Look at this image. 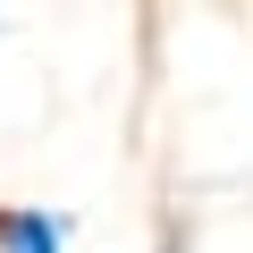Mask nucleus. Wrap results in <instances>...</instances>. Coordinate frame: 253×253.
<instances>
[{"label":"nucleus","mask_w":253,"mask_h":253,"mask_svg":"<svg viewBox=\"0 0 253 253\" xmlns=\"http://www.w3.org/2000/svg\"><path fill=\"white\" fill-rule=\"evenodd\" d=\"M0 253H68L59 211H0Z\"/></svg>","instance_id":"nucleus-1"}]
</instances>
